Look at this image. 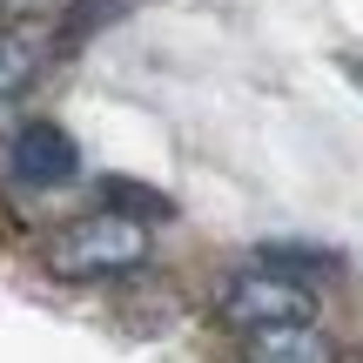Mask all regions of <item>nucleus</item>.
<instances>
[{
    "label": "nucleus",
    "mask_w": 363,
    "mask_h": 363,
    "mask_svg": "<svg viewBox=\"0 0 363 363\" xmlns=\"http://www.w3.org/2000/svg\"><path fill=\"white\" fill-rule=\"evenodd\" d=\"M7 169H13V182H27V189H61V182L81 175V148H74V135L54 128V121H27L7 142Z\"/></svg>",
    "instance_id": "obj_3"
},
{
    "label": "nucleus",
    "mask_w": 363,
    "mask_h": 363,
    "mask_svg": "<svg viewBox=\"0 0 363 363\" xmlns=\"http://www.w3.org/2000/svg\"><path fill=\"white\" fill-rule=\"evenodd\" d=\"M256 262H269V269H289V276H303V269L337 276V269H343V256H337L330 242H262V249H256Z\"/></svg>",
    "instance_id": "obj_7"
},
{
    "label": "nucleus",
    "mask_w": 363,
    "mask_h": 363,
    "mask_svg": "<svg viewBox=\"0 0 363 363\" xmlns=\"http://www.w3.org/2000/svg\"><path fill=\"white\" fill-rule=\"evenodd\" d=\"M54 7V0H0V21H27V13Z\"/></svg>",
    "instance_id": "obj_9"
},
{
    "label": "nucleus",
    "mask_w": 363,
    "mask_h": 363,
    "mask_svg": "<svg viewBox=\"0 0 363 363\" xmlns=\"http://www.w3.org/2000/svg\"><path fill=\"white\" fill-rule=\"evenodd\" d=\"M343 74H350V81H357V88H363V61H343Z\"/></svg>",
    "instance_id": "obj_10"
},
{
    "label": "nucleus",
    "mask_w": 363,
    "mask_h": 363,
    "mask_svg": "<svg viewBox=\"0 0 363 363\" xmlns=\"http://www.w3.org/2000/svg\"><path fill=\"white\" fill-rule=\"evenodd\" d=\"M40 67H48V40H40L27 21H0V108L21 101V94L40 81Z\"/></svg>",
    "instance_id": "obj_5"
},
{
    "label": "nucleus",
    "mask_w": 363,
    "mask_h": 363,
    "mask_svg": "<svg viewBox=\"0 0 363 363\" xmlns=\"http://www.w3.org/2000/svg\"><path fill=\"white\" fill-rule=\"evenodd\" d=\"M357 363H363V350H357Z\"/></svg>",
    "instance_id": "obj_11"
},
{
    "label": "nucleus",
    "mask_w": 363,
    "mask_h": 363,
    "mask_svg": "<svg viewBox=\"0 0 363 363\" xmlns=\"http://www.w3.org/2000/svg\"><path fill=\"white\" fill-rule=\"evenodd\" d=\"M216 316L229 330H262V323H316V289L289 269H242L216 289Z\"/></svg>",
    "instance_id": "obj_2"
},
{
    "label": "nucleus",
    "mask_w": 363,
    "mask_h": 363,
    "mask_svg": "<svg viewBox=\"0 0 363 363\" xmlns=\"http://www.w3.org/2000/svg\"><path fill=\"white\" fill-rule=\"evenodd\" d=\"M115 13H121V0H81V7H74V13H67V21H61V40H67V48H74L81 34H94V27H108V21H115Z\"/></svg>",
    "instance_id": "obj_8"
},
{
    "label": "nucleus",
    "mask_w": 363,
    "mask_h": 363,
    "mask_svg": "<svg viewBox=\"0 0 363 363\" xmlns=\"http://www.w3.org/2000/svg\"><path fill=\"white\" fill-rule=\"evenodd\" d=\"M242 363H337V343L316 323H262L242 330Z\"/></svg>",
    "instance_id": "obj_4"
},
{
    "label": "nucleus",
    "mask_w": 363,
    "mask_h": 363,
    "mask_svg": "<svg viewBox=\"0 0 363 363\" xmlns=\"http://www.w3.org/2000/svg\"><path fill=\"white\" fill-rule=\"evenodd\" d=\"M40 262H48V276H61V283H115V276H135L148 262V222L115 216V208L74 216V222H61V229L40 242Z\"/></svg>",
    "instance_id": "obj_1"
},
{
    "label": "nucleus",
    "mask_w": 363,
    "mask_h": 363,
    "mask_svg": "<svg viewBox=\"0 0 363 363\" xmlns=\"http://www.w3.org/2000/svg\"><path fill=\"white\" fill-rule=\"evenodd\" d=\"M94 195H101V208H115V216L175 222V202H169L162 189H148V182H135V175H101V182H94Z\"/></svg>",
    "instance_id": "obj_6"
}]
</instances>
